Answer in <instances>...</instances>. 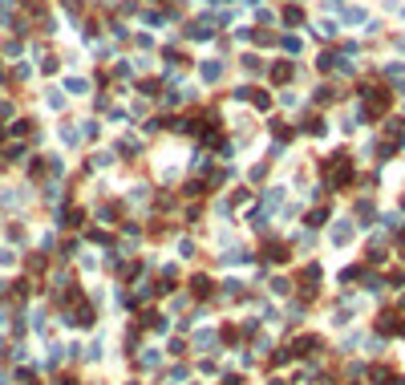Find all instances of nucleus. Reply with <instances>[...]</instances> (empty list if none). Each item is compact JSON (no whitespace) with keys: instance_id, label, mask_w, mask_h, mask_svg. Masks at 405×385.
<instances>
[{"instance_id":"f257e3e1","label":"nucleus","mask_w":405,"mask_h":385,"mask_svg":"<svg viewBox=\"0 0 405 385\" xmlns=\"http://www.w3.org/2000/svg\"><path fill=\"white\" fill-rule=\"evenodd\" d=\"M271 77H275V81H292V65H288V61L271 65Z\"/></svg>"},{"instance_id":"f03ea898","label":"nucleus","mask_w":405,"mask_h":385,"mask_svg":"<svg viewBox=\"0 0 405 385\" xmlns=\"http://www.w3.org/2000/svg\"><path fill=\"white\" fill-rule=\"evenodd\" d=\"M332 240H336V244H349V240H353V223H340V227L332 231Z\"/></svg>"},{"instance_id":"7ed1b4c3","label":"nucleus","mask_w":405,"mask_h":385,"mask_svg":"<svg viewBox=\"0 0 405 385\" xmlns=\"http://www.w3.org/2000/svg\"><path fill=\"white\" fill-rule=\"evenodd\" d=\"M304 130H308V134H324V122L312 114V118H304Z\"/></svg>"},{"instance_id":"20e7f679","label":"nucleus","mask_w":405,"mask_h":385,"mask_svg":"<svg viewBox=\"0 0 405 385\" xmlns=\"http://www.w3.org/2000/svg\"><path fill=\"white\" fill-rule=\"evenodd\" d=\"M219 73H223V65H219V61H207V65H203V77H207V81H215Z\"/></svg>"},{"instance_id":"39448f33","label":"nucleus","mask_w":405,"mask_h":385,"mask_svg":"<svg viewBox=\"0 0 405 385\" xmlns=\"http://www.w3.org/2000/svg\"><path fill=\"white\" fill-rule=\"evenodd\" d=\"M243 69H247V73H260L264 65H260V57H252V53H247V57H243Z\"/></svg>"},{"instance_id":"423d86ee","label":"nucleus","mask_w":405,"mask_h":385,"mask_svg":"<svg viewBox=\"0 0 405 385\" xmlns=\"http://www.w3.org/2000/svg\"><path fill=\"white\" fill-rule=\"evenodd\" d=\"M191 292H195V296H207V292H211V288H207V276H195V284H191Z\"/></svg>"},{"instance_id":"0eeeda50","label":"nucleus","mask_w":405,"mask_h":385,"mask_svg":"<svg viewBox=\"0 0 405 385\" xmlns=\"http://www.w3.org/2000/svg\"><path fill=\"white\" fill-rule=\"evenodd\" d=\"M284 20H288V24H300V20H304V12H300V8H288V12H284Z\"/></svg>"}]
</instances>
